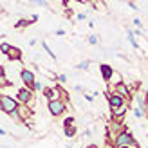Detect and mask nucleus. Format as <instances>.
<instances>
[{
  "instance_id": "9",
  "label": "nucleus",
  "mask_w": 148,
  "mask_h": 148,
  "mask_svg": "<svg viewBox=\"0 0 148 148\" xmlns=\"http://www.w3.org/2000/svg\"><path fill=\"white\" fill-rule=\"evenodd\" d=\"M58 94H60V92H58L56 88H47V90H45V96L49 98V101L51 99H58Z\"/></svg>"
},
{
  "instance_id": "17",
  "label": "nucleus",
  "mask_w": 148,
  "mask_h": 148,
  "mask_svg": "<svg viewBox=\"0 0 148 148\" xmlns=\"http://www.w3.org/2000/svg\"><path fill=\"white\" fill-rule=\"evenodd\" d=\"M88 42H90V43H96V42H98V38H96V36H88Z\"/></svg>"
},
{
  "instance_id": "4",
  "label": "nucleus",
  "mask_w": 148,
  "mask_h": 148,
  "mask_svg": "<svg viewBox=\"0 0 148 148\" xmlns=\"http://www.w3.org/2000/svg\"><path fill=\"white\" fill-rule=\"evenodd\" d=\"M108 103H110V107H112V108H116V107L123 105L125 99H123L121 94H110V96H108Z\"/></svg>"
},
{
  "instance_id": "12",
  "label": "nucleus",
  "mask_w": 148,
  "mask_h": 148,
  "mask_svg": "<svg viewBox=\"0 0 148 148\" xmlns=\"http://www.w3.org/2000/svg\"><path fill=\"white\" fill-rule=\"evenodd\" d=\"M128 40H130V43H132V45H134V47H139V43L136 42V38H134V34H132V33L128 34Z\"/></svg>"
},
{
  "instance_id": "18",
  "label": "nucleus",
  "mask_w": 148,
  "mask_h": 148,
  "mask_svg": "<svg viewBox=\"0 0 148 148\" xmlns=\"http://www.w3.org/2000/svg\"><path fill=\"white\" fill-rule=\"evenodd\" d=\"M87 65H88V62H83V63H79V69H87Z\"/></svg>"
},
{
  "instance_id": "8",
  "label": "nucleus",
  "mask_w": 148,
  "mask_h": 148,
  "mask_svg": "<svg viewBox=\"0 0 148 148\" xmlns=\"http://www.w3.org/2000/svg\"><path fill=\"white\" fill-rule=\"evenodd\" d=\"M18 98H20V101H22V103H29V101H31V92H29V90H24V88H22V90L18 92Z\"/></svg>"
},
{
  "instance_id": "5",
  "label": "nucleus",
  "mask_w": 148,
  "mask_h": 148,
  "mask_svg": "<svg viewBox=\"0 0 148 148\" xmlns=\"http://www.w3.org/2000/svg\"><path fill=\"white\" fill-rule=\"evenodd\" d=\"M20 76H22V79H24V83H25V85H33V81H34V74H33L31 71H22V72H20Z\"/></svg>"
},
{
  "instance_id": "14",
  "label": "nucleus",
  "mask_w": 148,
  "mask_h": 148,
  "mask_svg": "<svg viewBox=\"0 0 148 148\" xmlns=\"http://www.w3.org/2000/svg\"><path fill=\"white\" fill-rule=\"evenodd\" d=\"M22 25H29V22L27 20H20L18 24H16V27H22Z\"/></svg>"
},
{
  "instance_id": "15",
  "label": "nucleus",
  "mask_w": 148,
  "mask_h": 148,
  "mask_svg": "<svg viewBox=\"0 0 148 148\" xmlns=\"http://www.w3.org/2000/svg\"><path fill=\"white\" fill-rule=\"evenodd\" d=\"M72 121H74L72 117H67V119H65V123H63V125H65V127H69V125H72Z\"/></svg>"
},
{
  "instance_id": "7",
  "label": "nucleus",
  "mask_w": 148,
  "mask_h": 148,
  "mask_svg": "<svg viewBox=\"0 0 148 148\" xmlns=\"http://www.w3.org/2000/svg\"><path fill=\"white\" fill-rule=\"evenodd\" d=\"M101 72H103V79H107V81L112 78V74H114V71H112L110 65H101Z\"/></svg>"
},
{
  "instance_id": "6",
  "label": "nucleus",
  "mask_w": 148,
  "mask_h": 148,
  "mask_svg": "<svg viewBox=\"0 0 148 148\" xmlns=\"http://www.w3.org/2000/svg\"><path fill=\"white\" fill-rule=\"evenodd\" d=\"M5 54H7V58H9V60H20V51H18L16 47H11V45H9V49L5 51Z\"/></svg>"
},
{
  "instance_id": "2",
  "label": "nucleus",
  "mask_w": 148,
  "mask_h": 148,
  "mask_svg": "<svg viewBox=\"0 0 148 148\" xmlns=\"http://www.w3.org/2000/svg\"><path fill=\"white\" fill-rule=\"evenodd\" d=\"M137 143L134 141V137L130 134H119L116 139V146H136Z\"/></svg>"
},
{
  "instance_id": "1",
  "label": "nucleus",
  "mask_w": 148,
  "mask_h": 148,
  "mask_svg": "<svg viewBox=\"0 0 148 148\" xmlns=\"http://www.w3.org/2000/svg\"><path fill=\"white\" fill-rule=\"evenodd\" d=\"M16 107H18V103L13 98H9V96H0V108H2L4 112L11 114L13 110H16Z\"/></svg>"
},
{
  "instance_id": "10",
  "label": "nucleus",
  "mask_w": 148,
  "mask_h": 148,
  "mask_svg": "<svg viewBox=\"0 0 148 148\" xmlns=\"http://www.w3.org/2000/svg\"><path fill=\"white\" fill-rule=\"evenodd\" d=\"M65 134H67L69 137H72L74 134H76V128H74V127H72V125H69V128H67V127H65Z\"/></svg>"
},
{
  "instance_id": "16",
  "label": "nucleus",
  "mask_w": 148,
  "mask_h": 148,
  "mask_svg": "<svg viewBox=\"0 0 148 148\" xmlns=\"http://www.w3.org/2000/svg\"><path fill=\"white\" fill-rule=\"evenodd\" d=\"M7 49H9V45H7V43H2V47H0V51H2L4 54H5V51H7Z\"/></svg>"
},
{
  "instance_id": "3",
  "label": "nucleus",
  "mask_w": 148,
  "mask_h": 148,
  "mask_svg": "<svg viewBox=\"0 0 148 148\" xmlns=\"http://www.w3.org/2000/svg\"><path fill=\"white\" fill-rule=\"evenodd\" d=\"M49 110H51V114L60 116L63 110H65V105H63L62 101H58V99H51L49 101Z\"/></svg>"
},
{
  "instance_id": "11",
  "label": "nucleus",
  "mask_w": 148,
  "mask_h": 148,
  "mask_svg": "<svg viewBox=\"0 0 148 148\" xmlns=\"http://www.w3.org/2000/svg\"><path fill=\"white\" fill-rule=\"evenodd\" d=\"M116 85H117V90H119V94H125V96L128 94V88L125 87V85H121V83H116Z\"/></svg>"
},
{
  "instance_id": "13",
  "label": "nucleus",
  "mask_w": 148,
  "mask_h": 148,
  "mask_svg": "<svg viewBox=\"0 0 148 148\" xmlns=\"http://www.w3.org/2000/svg\"><path fill=\"white\" fill-rule=\"evenodd\" d=\"M34 4H38V5H43V7H47V2L45 0H33Z\"/></svg>"
}]
</instances>
